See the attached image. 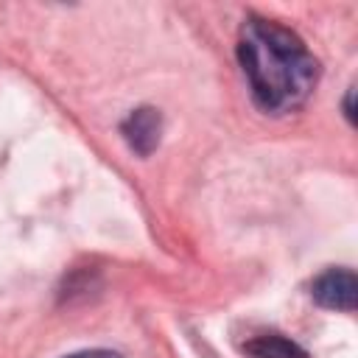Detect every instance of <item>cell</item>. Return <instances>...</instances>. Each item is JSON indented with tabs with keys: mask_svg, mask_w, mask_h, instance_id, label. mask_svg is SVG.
Masks as SVG:
<instances>
[{
	"mask_svg": "<svg viewBox=\"0 0 358 358\" xmlns=\"http://www.w3.org/2000/svg\"><path fill=\"white\" fill-rule=\"evenodd\" d=\"M243 352L252 358H308V350L282 333H260L243 344Z\"/></svg>",
	"mask_w": 358,
	"mask_h": 358,
	"instance_id": "4",
	"label": "cell"
},
{
	"mask_svg": "<svg viewBox=\"0 0 358 358\" xmlns=\"http://www.w3.org/2000/svg\"><path fill=\"white\" fill-rule=\"evenodd\" d=\"M310 296L327 310H355L358 302V277L352 268H324L310 282Z\"/></svg>",
	"mask_w": 358,
	"mask_h": 358,
	"instance_id": "2",
	"label": "cell"
},
{
	"mask_svg": "<svg viewBox=\"0 0 358 358\" xmlns=\"http://www.w3.org/2000/svg\"><path fill=\"white\" fill-rule=\"evenodd\" d=\"M120 134L129 143L131 151H137L140 157H148L157 145H159V134H162V115L154 106H140L131 109L126 115V120L120 123Z\"/></svg>",
	"mask_w": 358,
	"mask_h": 358,
	"instance_id": "3",
	"label": "cell"
},
{
	"mask_svg": "<svg viewBox=\"0 0 358 358\" xmlns=\"http://www.w3.org/2000/svg\"><path fill=\"white\" fill-rule=\"evenodd\" d=\"M64 358H123V355L115 352V350H81V352H73V355H64Z\"/></svg>",
	"mask_w": 358,
	"mask_h": 358,
	"instance_id": "5",
	"label": "cell"
},
{
	"mask_svg": "<svg viewBox=\"0 0 358 358\" xmlns=\"http://www.w3.org/2000/svg\"><path fill=\"white\" fill-rule=\"evenodd\" d=\"M352 95H355V90L350 87V90H347V98H344V109H347V117H350V123H355V112H352Z\"/></svg>",
	"mask_w": 358,
	"mask_h": 358,
	"instance_id": "6",
	"label": "cell"
},
{
	"mask_svg": "<svg viewBox=\"0 0 358 358\" xmlns=\"http://www.w3.org/2000/svg\"><path fill=\"white\" fill-rule=\"evenodd\" d=\"M238 62L255 106L266 115L299 109L319 81V59L299 34L260 14H249L241 22Z\"/></svg>",
	"mask_w": 358,
	"mask_h": 358,
	"instance_id": "1",
	"label": "cell"
}]
</instances>
